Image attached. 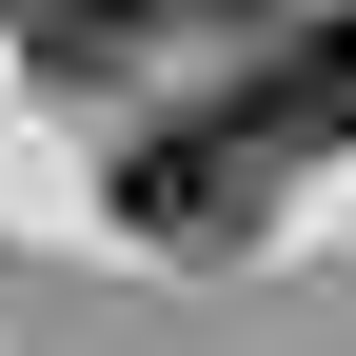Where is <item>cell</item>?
<instances>
[{
  "label": "cell",
  "mask_w": 356,
  "mask_h": 356,
  "mask_svg": "<svg viewBox=\"0 0 356 356\" xmlns=\"http://www.w3.org/2000/svg\"><path fill=\"white\" fill-rule=\"evenodd\" d=\"M337 139H356V20L277 40L238 99L159 119V139L119 159V218H139L159 257H218V238H257V218H277V178H297V159H337Z\"/></svg>",
  "instance_id": "6da1fadb"
},
{
  "label": "cell",
  "mask_w": 356,
  "mask_h": 356,
  "mask_svg": "<svg viewBox=\"0 0 356 356\" xmlns=\"http://www.w3.org/2000/svg\"><path fill=\"white\" fill-rule=\"evenodd\" d=\"M159 20H178V0H20V60H60V79H119Z\"/></svg>",
  "instance_id": "7a4b0ae2"
}]
</instances>
